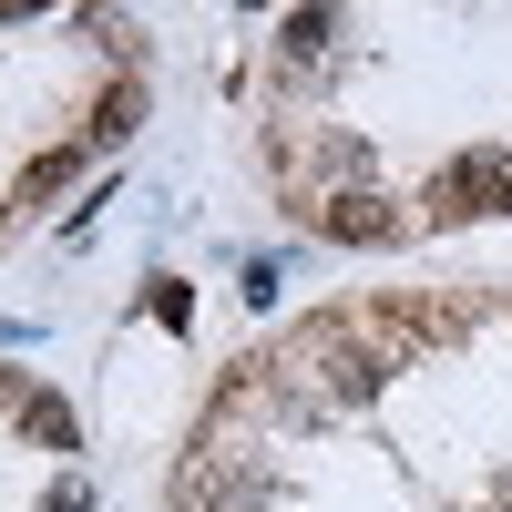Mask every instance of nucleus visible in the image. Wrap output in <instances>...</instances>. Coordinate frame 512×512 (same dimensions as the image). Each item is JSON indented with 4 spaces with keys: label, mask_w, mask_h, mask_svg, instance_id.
<instances>
[{
    "label": "nucleus",
    "mask_w": 512,
    "mask_h": 512,
    "mask_svg": "<svg viewBox=\"0 0 512 512\" xmlns=\"http://www.w3.org/2000/svg\"><path fill=\"white\" fill-rule=\"evenodd\" d=\"M492 205H512V164H502V154H461L451 175L431 185V216H441V226H461V216H492Z\"/></svg>",
    "instance_id": "obj_1"
},
{
    "label": "nucleus",
    "mask_w": 512,
    "mask_h": 512,
    "mask_svg": "<svg viewBox=\"0 0 512 512\" xmlns=\"http://www.w3.org/2000/svg\"><path fill=\"white\" fill-rule=\"evenodd\" d=\"M308 226L338 236V246H379V236H400L390 195H369V185H349V195H308Z\"/></svg>",
    "instance_id": "obj_2"
},
{
    "label": "nucleus",
    "mask_w": 512,
    "mask_h": 512,
    "mask_svg": "<svg viewBox=\"0 0 512 512\" xmlns=\"http://www.w3.org/2000/svg\"><path fill=\"white\" fill-rule=\"evenodd\" d=\"M21 420H31V441L72 451V410H62V400H41V390H31V400H21Z\"/></svg>",
    "instance_id": "obj_3"
},
{
    "label": "nucleus",
    "mask_w": 512,
    "mask_h": 512,
    "mask_svg": "<svg viewBox=\"0 0 512 512\" xmlns=\"http://www.w3.org/2000/svg\"><path fill=\"white\" fill-rule=\"evenodd\" d=\"M93 134L113 144V134H134V82H113V93H103V113H93Z\"/></svg>",
    "instance_id": "obj_4"
},
{
    "label": "nucleus",
    "mask_w": 512,
    "mask_h": 512,
    "mask_svg": "<svg viewBox=\"0 0 512 512\" xmlns=\"http://www.w3.org/2000/svg\"><path fill=\"white\" fill-rule=\"evenodd\" d=\"M52 185H72V154H41L31 175H21V195H52Z\"/></svg>",
    "instance_id": "obj_5"
},
{
    "label": "nucleus",
    "mask_w": 512,
    "mask_h": 512,
    "mask_svg": "<svg viewBox=\"0 0 512 512\" xmlns=\"http://www.w3.org/2000/svg\"><path fill=\"white\" fill-rule=\"evenodd\" d=\"M0 400H21V379H11V369H0Z\"/></svg>",
    "instance_id": "obj_6"
}]
</instances>
